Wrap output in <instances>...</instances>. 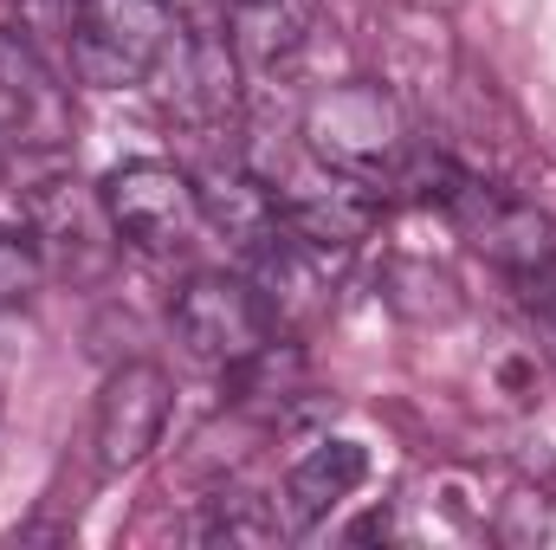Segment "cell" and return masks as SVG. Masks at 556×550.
<instances>
[{"label": "cell", "mask_w": 556, "mask_h": 550, "mask_svg": "<svg viewBox=\"0 0 556 550\" xmlns=\"http://www.w3.org/2000/svg\"><path fill=\"white\" fill-rule=\"evenodd\" d=\"M72 72L104 91L149 85L162 46L175 39V13L162 0H78L72 7Z\"/></svg>", "instance_id": "obj_4"}, {"label": "cell", "mask_w": 556, "mask_h": 550, "mask_svg": "<svg viewBox=\"0 0 556 550\" xmlns=\"http://www.w3.org/2000/svg\"><path fill=\"white\" fill-rule=\"evenodd\" d=\"M168 13H201V7H214V0H162Z\"/></svg>", "instance_id": "obj_15"}, {"label": "cell", "mask_w": 556, "mask_h": 550, "mask_svg": "<svg viewBox=\"0 0 556 550\" xmlns=\"http://www.w3.org/2000/svg\"><path fill=\"white\" fill-rule=\"evenodd\" d=\"M39 278H46V247H39V234H33V227L0 221V304L33 298V291H39Z\"/></svg>", "instance_id": "obj_14"}, {"label": "cell", "mask_w": 556, "mask_h": 550, "mask_svg": "<svg viewBox=\"0 0 556 550\" xmlns=\"http://www.w3.org/2000/svg\"><path fill=\"white\" fill-rule=\"evenodd\" d=\"M278 214H285V234H291L304 253H324V260H330V253H350V247L376 227V188L330 175V188L291 195V201H278Z\"/></svg>", "instance_id": "obj_10"}, {"label": "cell", "mask_w": 556, "mask_h": 550, "mask_svg": "<svg viewBox=\"0 0 556 550\" xmlns=\"http://www.w3.org/2000/svg\"><path fill=\"white\" fill-rule=\"evenodd\" d=\"M317 0H227V46L240 72H278L304 52Z\"/></svg>", "instance_id": "obj_11"}, {"label": "cell", "mask_w": 556, "mask_h": 550, "mask_svg": "<svg viewBox=\"0 0 556 550\" xmlns=\"http://www.w3.org/2000/svg\"><path fill=\"white\" fill-rule=\"evenodd\" d=\"M72 149V98L26 33H0V155L59 168Z\"/></svg>", "instance_id": "obj_6"}, {"label": "cell", "mask_w": 556, "mask_h": 550, "mask_svg": "<svg viewBox=\"0 0 556 550\" xmlns=\"http://www.w3.org/2000/svg\"><path fill=\"white\" fill-rule=\"evenodd\" d=\"M0 162H7V155H0Z\"/></svg>", "instance_id": "obj_16"}, {"label": "cell", "mask_w": 556, "mask_h": 550, "mask_svg": "<svg viewBox=\"0 0 556 550\" xmlns=\"http://www.w3.org/2000/svg\"><path fill=\"white\" fill-rule=\"evenodd\" d=\"M168 402H175V389H168V376L155 370V363H124L111 383H104V396H98V427H91V440H98V473H130L149 460V447L162 440V427H168Z\"/></svg>", "instance_id": "obj_8"}, {"label": "cell", "mask_w": 556, "mask_h": 550, "mask_svg": "<svg viewBox=\"0 0 556 550\" xmlns=\"http://www.w3.org/2000/svg\"><path fill=\"white\" fill-rule=\"evenodd\" d=\"M369 479V453L356 440H317L291 473H285V532H311Z\"/></svg>", "instance_id": "obj_12"}, {"label": "cell", "mask_w": 556, "mask_h": 550, "mask_svg": "<svg viewBox=\"0 0 556 550\" xmlns=\"http://www.w3.org/2000/svg\"><path fill=\"white\" fill-rule=\"evenodd\" d=\"M304 142L311 155L343 175V182H363V188H402V168L415 155L408 124L395 111V98L369 78H350V85H330L304 104Z\"/></svg>", "instance_id": "obj_2"}, {"label": "cell", "mask_w": 556, "mask_h": 550, "mask_svg": "<svg viewBox=\"0 0 556 550\" xmlns=\"http://www.w3.org/2000/svg\"><path fill=\"white\" fill-rule=\"evenodd\" d=\"M402 188H415L420 201L440 208L485 260L511 266L518 278L556 266V221L551 214H538L531 201H518V195H505V188H492V182H479L472 168L415 149L408 168H402Z\"/></svg>", "instance_id": "obj_1"}, {"label": "cell", "mask_w": 556, "mask_h": 550, "mask_svg": "<svg viewBox=\"0 0 556 550\" xmlns=\"http://www.w3.org/2000/svg\"><path fill=\"white\" fill-rule=\"evenodd\" d=\"M168 324L188 357L220 363V370H247L273 350V298L266 285L240 273H194L175 291Z\"/></svg>", "instance_id": "obj_3"}, {"label": "cell", "mask_w": 556, "mask_h": 550, "mask_svg": "<svg viewBox=\"0 0 556 550\" xmlns=\"http://www.w3.org/2000/svg\"><path fill=\"white\" fill-rule=\"evenodd\" d=\"M194 195H201V221H207L220 240H233V253H240L247 266H260V260H273L278 247H291L285 214H278V195L260 175H247V168H214Z\"/></svg>", "instance_id": "obj_9"}, {"label": "cell", "mask_w": 556, "mask_h": 550, "mask_svg": "<svg viewBox=\"0 0 556 550\" xmlns=\"http://www.w3.org/2000/svg\"><path fill=\"white\" fill-rule=\"evenodd\" d=\"M278 532V512H266V499H247V492H220V499H207V518L194 525V538L201 545H273Z\"/></svg>", "instance_id": "obj_13"}, {"label": "cell", "mask_w": 556, "mask_h": 550, "mask_svg": "<svg viewBox=\"0 0 556 550\" xmlns=\"http://www.w3.org/2000/svg\"><path fill=\"white\" fill-rule=\"evenodd\" d=\"M149 91L155 104L175 117V124H194V130H214L233 117L240 104V59L227 46V33H188L175 26V39L162 46L155 72H149Z\"/></svg>", "instance_id": "obj_7"}, {"label": "cell", "mask_w": 556, "mask_h": 550, "mask_svg": "<svg viewBox=\"0 0 556 550\" xmlns=\"http://www.w3.org/2000/svg\"><path fill=\"white\" fill-rule=\"evenodd\" d=\"M98 208H104V227H111L124 247L149 253V260L181 253V247L194 240V227H201V195H194V182H188L175 162H155V155L111 168V175L98 182Z\"/></svg>", "instance_id": "obj_5"}]
</instances>
